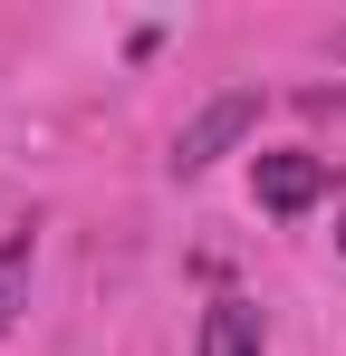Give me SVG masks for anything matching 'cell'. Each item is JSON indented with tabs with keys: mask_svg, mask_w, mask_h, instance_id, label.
I'll list each match as a JSON object with an SVG mask.
<instances>
[{
	"mask_svg": "<svg viewBox=\"0 0 346 356\" xmlns=\"http://www.w3.org/2000/svg\"><path fill=\"white\" fill-rule=\"evenodd\" d=\"M250 125H260V97H250V87L212 97L202 116H192L183 135H173V174H202V164H222V154L240 145V135H250Z\"/></svg>",
	"mask_w": 346,
	"mask_h": 356,
	"instance_id": "1",
	"label": "cell"
},
{
	"mask_svg": "<svg viewBox=\"0 0 346 356\" xmlns=\"http://www.w3.org/2000/svg\"><path fill=\"white\" fill-rule=\"evenodd\" d=\"M260 202H270L279 222L318 212V202H327V164H318V154H260Z\"/></svg>",
	"mask_w": 346,
	"mask_h": 356,
	"instance_id": "2",
	"label": "cell"
},
{
	"mask_svg": "<svg viewBox=\"0 0 346 356\" xmlns=\"http://www.w3.org/2000/svg\"><path fill=\"white\" fill-rule=\"evenodd\" d=\"M202 356H270L260 308H250V298H212V308H202Z\"/></svg>",
	"mask_w": 346,
	"mask_h": 356,
	"instance_id": "3",
	"label": "cell"
},
{
	"mask_svg": "<svg viewBox=\"0 0 346 356\" xmlns=\"http://www.w3.org/2000/svg\"><path fill=\"white\" fill-rule=\"evenodd\" d=\"M19 308H29V232L0 241V337L19 327Z\"/></svg>",
	"mask_w": 346,
	"mask_h": 356,
	"instance_id": "4",
	"label": "cell"
},
{
	"mask_svg": "<svg viewBox=\"0 0 346 356\" xmlns=\"http://www.w3.org/2000/svg\"><path fill=\"white\" fill-rule=\"evenodd\" d=\"M337 250H346V212H337Z\"/></svg>",
	"mask_w": 346,
	"mask_h": 356,
	"instance_id": "5",
	"label": "cell"
}]
</instances>
